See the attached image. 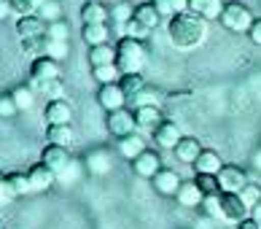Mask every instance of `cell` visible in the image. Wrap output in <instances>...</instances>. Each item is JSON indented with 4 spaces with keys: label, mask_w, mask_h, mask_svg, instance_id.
I'll use <instances>...</instances> for the list:
<instances>
[{
    "label": "cell",
    "mask_w": 261,
    "mask_h": 229,
    "mask_svg": "<svg viewBox=\"0 0 261 229\" xmlns=\"http://www.w3.org/2000/svg\"><path fill=\"white\" fill-rule=\"evenodd\" d=\"M167 35H170V43L175 49H183V52L197 49L207 38V19L194 14V11H183L167 22Z\"/></svg>",
    "instance_id": "obj_1"
},
{
    "label": "cell",
    "mask_w": 261,
    "mask_h": 229,
    "mask_svg": "<svg viewBox=\"0 0 261 229\" xmlns=\"http://www.w3.org/2000/svg\"><path fill=\"white\" fill-rule=\"evenodd\" d=\"M148 62V49L146 41H138V38L121 35L116 41V68L121 73H143Z\"/></svg>",
    "instance_id": "obj_2"
},
{
    "label": "cell",
    "mask_w": 261,
    "mask_h": 229,
    "mask_svg": "<svg viewBox=\"0 0 261 229\" xmlns=\"http://www.w3.org/2000/svg\"><path fill=\"white\" fill-rule=\"evenodd\" d=\"M253 14H250V8L248 6H243V3H237V0H231V3H226L224 6V11H221V16H218V22H221V27L224 30H229V33H237V35H248V30H250V24H253Z\"/></svg>",
    "instance_id": "obj_3"
},
{
    "label": "cell",
    "mask_w": 261,
    "mask_h": 229,
    "mask_svg": "<svg viewBox=\"0 0 261 229\" xmlns=\"http://www.w3.org/2000/svg\"><path fill=\"white\" fill-rule=\"evenodd\" d=\"M250 211L243 202V197L234 192H221V221L226 224H240L243 218H248Z\"/></svg>",
    "instance_id": "obj_4"
},
{
    "label": "cell",
    "mask_w": 261,
    "mask_h": 229,
    "mask_svg": "<svg viewBox=\"0 0 261 229\" xmlns=\"http://www.w3.org/2000/svg\"><path fill=\"white\" fill-rule=\"evenodd\" d=\"M108 132L119 140V138H127L132 132H138V121H135V113L127 108H119V111H108Z\"/></svg>",
    "instance_id": "obj_5"
},
{
    "label": "cell",
    "mask_w": 261,
    "mask_h": 229,
    "mask_svg": "<svg viewBox=\"0 0 261 229\" xmlns=\"http://www.w3.org/2000/svg\"><path fill=\"white\" fill-rule=\"evenodd\" d=\"M60 62L51 60V57H35L33 65H30V84L38 89L41 84L51 81V79H60Z\"/></svg>",
    "instance_id": "obj_6"
},
{
    "label": "cell",
    "mask_w": 261,
    "mask_h": 229,
    "mask_svg": "<svg viewBox=\"0 0 261 229\" xmlns=\"http://www.w3.org/2000/svg\"><path fill=\"white\" fill-rule=\"evenodd\" d=\"M248 184V173L240 165H224L218 173V186L221 192H243V186Z\"/></svg>",
    "instance_id": "obj_7"
},
{
    "label": "cell",
    "mask_w": 261,
    "mask_h": 229,
    "mask_svg": "<svg viewBox=\"0 0 261 229\" xmlns=\"http://www.w3.org/2000/svg\"><path fill=\"white\" fill-rule=\"evenodd\" d=\"M180 138H183V130H180V124L172 121V119H164L159 124V130L153 132V143H156L159 148H164V151H172L178 146Z\"/></svg>",
    "instance_id": "obj_8"
},
{
    "label": "cell",
    "mask_w": 261,
    "mask_h": 229,
    "mask_svg": "<svg viewBox=\"0 0 261 229\" xmlns=\"http://www.w3.org/2000/svg\"><path fill=\"white\" fill-rule=\"evenodd\" d=\"M84 167L92 175H108L113 170V154L108 148H92L84 159Z\"/></svg>",
    "instance_id": "obj_9"
},
{
    "label": "cell",
    "mask_w": 261,
    "mask_h": 229,
    "mask_svg": "<svg viewBox=\"0 0 261 229\" xmlns=\"http://www.w3.org/2000/svg\"><path fill=\"white\" fill-rule=\"evenodd\" d=\"M135 113V121H138V130L140 132H156L159 124L164 121L162 116V106H143V108H132Z\"/></svg>",
    "instance_id": "obj_10"
},
{
    "label": "cell",
    "mask_w": 261,
    "mask_h": 229,
    "mask_svg": "<svg viewBox=\"0 0 261 229\" xmlns=\"http://www.w3.org/2000/svg\"><path fill=\"white\" fill-rule=\"evenodd\" d=\"M27 178H30V189H33V192L41 194V192H49V189H51V184L57 181V173L49 165L38 162V165H33L30 170H27Z\"/></svg>",
    "instance_id": "obj_11"
},
{
    "label": "cell",
    "mask_w": 261,
    "mask_h": 229,
    "mask_svg": "<svg viewBox=\"0 0 261 229\" xmlns=\"http://www.w3.org/2000/svg\"><path fill=\"white\" fill-rule=\"evenodd\" d=\"M151 184H153V189H156V194H162V197H175L183 181H180V175L175 173V170L162 167L159 173L151 178Z\"/></svg>",
    "instance_id": "obj_12"
},
{
    "label": "cell",
    "mask_w": 261,
    "mask_h": 229,
    "mask_svg": "<svg viewBox=\"0 0 261 229\" xmlns=\"http://www.w3.org/2000/svg\"><path fill=\"white\" fill-rule=\"evenodd\" d=\"M97 103L105 111H119V108L127 106V94L121 92L119 84H102L100 92H97Z\"/></svg>",
    "instance_id": "obj_13"
},
{
    "label": "cell",
    "mask_w": 261,
    "mask_h": 229,
    "mask_svg": "<svg viewBox=\"0 0 261 229\" xmlns=\"http://www.w3.org/2000/svg\"><path fill=\"white\" fill-rule=\"evenodd\" d=\"M162 170V162H159V154L156 151H143L138 159H132V173L138 178H153Z\"/></svg>",
    "instance_id": "obj_14"
},
{
    "label": "cell",
    "mask_w": 261,
    "mask_h": 229,
    "mask_svg": "<svg viewBox=\"0 0 261 229\" xmlns=\"http://www.w3.org/2000/svg\"><path fill=\"white\" fill-rule=\"evenodd\" d=\"M43 116H46V124H70V121H73V106H70L65 97L49 100V106H46Z\"/></svg>",
    "instance_id": "obj_15"
},
{
    "label": "cell",
    "mask_w": 261,
    "mask_h": 229,
    "mask_svg": "<svg viewBox=\"0 0 261 229\" xmlns=\"http://www.w3.org/2000/svg\"><path fill=\"white\" fill-rule=\"evenodd\" d=\"M81 22L84 24H97V22H111V6L102 0H86L81 6Z\"/></svg>",
    "instance_id": "obj_16"
},
{
    "label": "cell",
    "mask_w": 261,
    "mask_h": 229,
    "mask_svg": "<svg viewBox=\"0 0 261 229\" xmlns=\"http://www.w3.org/2000/svg\"><path fill=\"white\" fill-rule=\"evenodd\" d=\"M41 162H43V165H49V167L54 170V173L60 175V173H62V170H65L67 165H70L73 159H70V151H67L65 146H54V143H49V146L43 148Z\"/></svg>",
    "instance_id": "obj_17"
},
{
    "label": "cell",
    "mask_w": 261,
    "mask_h": 229,
    "mask_svg": "<svg viewBox=\"0 0 261 229\" xmlns=\"http://www.w3.org/2000/svg\"><path fill=\"white\" fill-rule=\"evenodd\" d=\"M172 154H175V159L183 162V165H194L197 157L202 154V143L197 138H191V135H183L178 140V146L172 148Z\"/></svg>",
    "instance_id": "obj_18"
},
{
    "label": "cell",
    "mask_w": 261,
    "mask_h": 229,
    "mask_svg": "<svg viewBox=\"0 0 261 229\" xmlns=\"http://www.w3.org/2000/svg\"><path fill=\"white\" fill-rule=\"evenodd\" d=\"M178 205L186 208V211H191V208H202V199H205V194H202V189L197 186V181H183L180 189H178Z\"/></svg>",
    "instance_id": "obj_19"
},
{
    "label": "cell",
    "mask_w": 261,
    "mask_h": 229,
    "mask_svg": "<svg viewBox=\"0 0 261 229\" xmlns=\"http://www.w3.org/2000/svg\"><path fill=\"white\" fill-rule=\"evenodd\" d=\"M194 173H210V175H218L221 173V167H224V159H221L218 151H213V148H202V154L197 157L194 165Z\"/></svg>",
    "instance_id": "obj_20"
},
{
    "label": "cell",
    "mask_w": 261,
    "mask_h": 229,
    "mask_svg": "<svg viewBox=\"0 0 261 229\" xmlns=\"http://www.w3.org/2000/svg\"><path fill=\"white\" fill-rule=\"evenodd\" d=\"M111 30H113V27L108 22L84 24L81 27V38H84V43H89V46H102V43L111 41Z\"/></svg>",
    "instance_id": "obj_21"
},
{
    "label": "cell",
    "mask_w": 261,
    "mask_h": 229,
    "mask_svg": "<svg viewBox=\"0 0 261 229\" xmlns=\"http://www.w3.org/2000/svg\"><path fill=\"white\" fill-rule=\"evenodd\" d=\"M16 35L19 38H35V35H46V22L38 14H27L19 16L16 22Z\"/></svg>",
    "instance_id": "obj_22"
},
{
    "label": "cell",
    "mask_w": 261,
    "mask_h": 229,
    "mask_svg": "<svg viewBox=\"0 0 261 229\" xmlns=\"http://www.w3.org/2000/svg\"><path fill=\"white\" fill-rule=\"evenodd\" d=\"M186 6H189V11H194L199 16H205L207 22L210 19H218L221 11H224V0H186Z\"/></svg>",
    "instance_id": "obj_23"
},
{
    "label": "cell",
    "mask_w": 261,
    "mask_h": 229,
    "mask_svg": "<svg viewBox=\"0 0 261 229\" xmlns=\"http://www.w3.org/2000/svg\"><path fill=\"white\" fill-rule=\"evenodd\" d=\"M143 151H146V140H143V135L140 132H132V135H127V138H119V154L124 157V159H138Z\"/></svg>",
    "instance_id": "obj_24"
},
{
    "label": "cell",
    "mask_w": 261,
    "mask_h": 229,
    "mask_svg": "<svg viewBox=\"0 0 261 229\" xmlns=\"http://www.w3.org/2000/svg\"><path fill=\"white\" fill-rule=\"evenodd\" d=\"M162 100H164V94L156 89V87H143L138 94H132V97L127 100V106L129 108H143V106H162Z\"/></svg>",
    "instance_id": "obj_25"
},
{
    "label": "cell",
    "mask_w": 261,
    "mask_h": 229,
    "mask_svg": "<svg viewBox=\"0 0 261 229\" xmlns=\"http://www.w3.org/2000/svg\"><path fill=\"white\" fill-rule=\"evenodd\" d=\"M135 19H138V22H143L148 30H156L159 22H162V14L156 11V6L148 0V3H138V6H135Z\"/></svg>",
    "instance_id": "obj_26"
},
{
    "label": "cell",
    "mask_w": 261,
    "mask_h": 229,
    "mask_svg": "<svg viewBox=\"0 0 261 229\" xmlns=\"http://www.w3.org/2000/svg\"><path fill=\"white\" fill-rule=\"evenodd\" d=\"M46 140L54 143V146L70 148V143H73V127H70V124H49V130H46Z\"/></svg>",
    "instance_id": "obj_27"
},
{
    "label": "cell",
    "mask_w": 261,
    "mask_h": 229,
    "mask_svg": "<svg viewBox=\"0 0 261 229\" xmlns=\"http://www.w3.org/2000/svg\"><path fill=\"white\" fill-rule=\"evenodd\" d=\"M89 65H116V46L102 43V46H89Z\"/></svg>",
    "instance_id": "obj_28"
},
{
    "label": "cell",
    "mask_w": 261,
    "mask_h": 229,
    "mask_svg": "<svg viewBox=\"0 0 261 229\" xmlns=\"http://www.w3.org/2000/svg\"><path fill=\"white\" fill-rule=\"evenodd\" d=\"M135 16V6L127 3V0H119V3L111 6V22H116V30H124V24Z\"/></svg>",
    "instance_id": "obj_29"
},
{
    "label": "cell",
    "mask_w": 261,
    "mask_h": 229,
    "mask_svg": "<svg viewBox=\"0 0 261 229\" xmlns=\"http://www.w3.org/2000/svg\"><path fill=\"white\" fill-rule=\"evenodd\" d=\"M153 6H156V11L162 14V19H172L183 11H189L186 0H151Z\"/></svg>",
    "instance_id": "obj_30"
},
{
    "label": "cell",
    "mask_w": 261,
    "mask_h": 229,
    "mask_svg": "<svg viewBox=\"0 0 261 229\" xmlns=\"http://www.w3.org/2000/svg\"><path fill=\"white\" fill-rule=\"evenodd\" d=\"M119 87H121L124 94H127V100H129L132 94H138L143 87H146V79H143V73H121Z\"/></svg>",
    "instance_id": "obj_31"
},
{
    "label": "cell",
    "mask_w": 261,
    "mask_h": 229,
    "mask_svg": "<svg viewBox=\"0 0 261 229\" xmlns=\"http://www.w3.org/2000/svg\"><path fill=\"white\" fill-rule=\"evenodd\" d=\"M46 43H49V38L46 35H35V38H22V52L35 60V57H46Z\"/></svg>",
    "instance_id": "obj_32"
},
{
    "label": "cell",
    "mask_w": 261,
    "mask_h": 229,
    "mask_svg": "<svg viewBox=\"0 0 261 229\" xmlns=\"http://www.w3.org/2000/svg\"><path fill=\"white\" fill-rule=\"evenodd\" d=\"M92 75H94V81L100 84H116L121 79V70L116 68V65H97V68H92Z\"/></svg>",
    "instance_id": "obj_33"
},
{
    "label": "cell",
    "mask_w": 261,
    "mask_h": 229,
    "mask_svg": "<svg viewBox=\"0 0 261 229\" xmlns=\"http://www.w3.org/2000/svg\"><path fill=\"white\" fill-rule=\"evenodd\" d=\"M11 97H14L19 111H30L33 108V100H35V92H33V87H14L11 89Z\"/></svg>",
    "instance_id": "obj_34"
},
{
    "label": "cell",
    "mask_w": 261,
    "mask_h": 229,
    "mask_svg": "<svg viewBox=\"0 0 261 229\" xmlns=\"http://www.w3.org/2000/svg\"><path fill=\"white\" fill-rule=\"evenodd\" d=\"M46 38H51V41H67V38H70V27H67V22H62V19L46 22Z\"/></svg>",
    "instance_id": "obj_35"
},
{
    "label": "cell",
    "mask_w": 261,
    "mask_h": 229,
    "mask_svg": "<svg viewBox=\"0 0 261 229\" xmlns=\"http://www.w3.org/2000/svg\"><path fill=\"white\" fill-rule=\"evenodd\" d=\"M197 186L202 189V194H221V186H218V175H210V173H197Z\"/></svg>",
    "instance_id": "obj_36"
},
{
    "label": "cell",
    "mask_w": 261,
    "mask_h": 229,
    "mask_svg": "<svg viewBox=\"0 0 261 229\" xmlns=\"http://www.w3.org/2000/svg\"><path fill=\"white\" fill-rule=\"evenodd\" d=\"M8 184H11V189L16 192V197L33 194V189H30V178H27V173H8Z\"/></svg>",
    "instance_id": "obj_37"
},
{
    "label": "cell",
    "mask_w": 261,
    "mask_h": 229,
    "mask_svg": "<svg viewBox=\"0 0 261 229\" xmlns=\"http://www.w3.org/2000/svg\"><path fill=\"white\" fill-rule=\"evenodd\" d=\"M153 30H148V27L146 24H143V22H138V19H129V22L127 24H124V35H129V38H138V41H146V38L151 35Z\"/></svg>",
    "instance_id": "obj_38"
},
{
    "label": "cell",
    "mask_w": 261,
    "mask_h": 229,
    "mask_svg": "<svg viewBox=\"0 0 261 229\" xmlns=\"http://www.w3.org/2000/svg\"><path fill=\"white\" fill-rule=\"evenodd\" d=\"M67 54H70V46H67V41H51V38H49V43H46V57H51V60L62 62Z\"/></svg>",
    "instance_id": "obj_39"
},
{
    "label": "cell",
    "mask_w": 261,
    "mask_h": 229,
    "mask_svg": "<svg viewBox=\"0 0 261 229\" xmlns=\"http://www.w3.org/2000/svg\"><path fill=\"white\" fill-rule=\"evenodd\" d=\"M38 16L43 19V22H57V19H62V6L60 0H49L46 6L38 8Z\"/></svg>",
    "instance_id": "obj_40"
},
{
    "label": "cell",
    "mask_w": 261,
    "mask_h": 229,
    "mask_svg": "<svg viewBox=\"0 0 261 229\" xmlns=\"http://www.w3.org/2000/svg\"><path fill=\"white\" fill-rule=\"evenodd\" d=\"M237 194L243 197V202L248 205V211H250V208H253L258 199H261V186H258V184H250V181H248V184L243 186V192H237Z\"/></svg>",
    "instance_id": "obj_41"
},
{
    "label": "cell",
    "mask_w": 261,
    "mask_h": 229,
    "mask_svg": "<svg viewBox=\"0 0 261 229\" xmlns=\"http://www.w3.org/2000/svg\"><path fill=\"white\" fill-rule=\"evenodd\" d=\"M14 199H16V192L11 189V184H8V175L0 170V208H3V205H11Z\"/></svg>",
    "instance_id": "obj_42"
},
{
    "label": "cell",
    "mask_w": 261,
    "mask_h": 229,
    "mask_svg": "<svg viewBox=\"0 0 261 229\" xmlns=\"http://www.w3.org/2000/svg\"><path fill=\"white\" fill-rule=\"evenodd\" d=\"M62 79H51V81H46V84H41V87H38V92H43L46 97L49 100H57V97H62Z\"/></svg>",
    "instance_id": "obj_43"
},
{
    "label": "cell",
    "mask_w": 261,
    "mask_h": 229,
    "mask_svg": "<svg viewBox=\"0 0 261 229\" xmlns=\"http://www.w3.org/2000/svg\"><path fill=\"white\" fill-rule=\"evenodd\" d=\"M202 208L210 218H221V194H207L202 199Z\"/></svg>",
    "instance_id": "obj_44"
},
{
    "label": "cell",
    "mask_w": 261,
    "mask_h": 229,
    "mask_svg": "<svg viewBox=\"0 0 261 229\" xmlns=\"http://www.w3.org/2000/svg\"><path fill=\"white\" fill-rule=\"evenodd\" d=\"M16 113H19V108L11 94H0V119H11Z\"/></svg>",
    "instance_id": "obj_45"
},
{
    "label": "cell",
    "mask_w": 261,
    "mask_h": 229,
    "mask_svg": "<svg viewBox=\"0 0 261 229\" xmlns=\"http://www.w3.org/2000/svg\"><path fill=\"white\" fill-rule=\"evenodd\" d=\"M8 6H11V14H16V16L35 14V3H33V0H8Z\"/></svg>",
    "instance_id": "obj_46"
},
{
    "label": "cell",
    "mask_w": 261,
    "mask_h": 229,
    "mask_svg": "<svg viewBox=\"0 0 261 229\" xmlns=\"http://www.w3.org/2000/svg\"><path fill=\"white\" fill-rule=\"evenodd\" d=\"M79 175H81V165H79V162H70V165H67L57 178L65 181V184H73V178H79Z\"/></svg>",
    "instance_id": "obj_47"
},
{
    "label": "cell",
    "mask_w": 261,
    "mask_h": 229,
    "mask_svg": "<svg viewBox=\"0 0 261 229\" xmlns=\"http://www.w3.org/2000/svg\"><path fill=\"white\" fill-rule=\"evenodd\" d=\"M248 38H250V43L261 46V16L253 19V24H250V30H248Z\"/></svg>",
    "instance_id": "obj_48"
},
{
    "label": "cell",
    "mask_w": 261,
    "mask_h": 229,
    "mask_svg": "<svg viewBox=\"0 0 261 229\" xmlns=\"http://www.w3.org/2000/svg\"><path fill=\"white\" fill-rule=\"evenodd\" d=\"M237 229H261V221H256L253 216H248V218H243V221L237 224Z\"/></svg>",
    "instance_id": "obj_49"
},
{
    "label": "cell",
    "mask_w": 261,
    "mask_h": 229,
    "mask_svg": "<svg viewBox=\"0 0 261 229\" xmlns=\"http://www.w3.org/2000/svg\"><path fill=\"white\" fill-rule=\"evenodd\" d=\"M11 14V6H8V0H0V19H6Z\"/></svg>",
    "instance_id": "obj_50"
},
{
    "label": "cell",
    "mask_w": 261,
    "mask_h": 229,
    "mask_svg": "<svg viewBox=\"0 0 261 229\" xmlns=\"http://www.w3.org/2000/svg\"><path fill=\"white\" fill-rule=\"evenodd\" d=\"M250 216H253L256 221H261V199H258V202H256L253 208H250Z\"/></svg>",
    "instance_id": "obj_51"
},
{
    "label": "cell",
    "mask_w": 261,
    "mask_h": 229,
    "mask_svg": "<svg viewBox=\"0 0 261 229\" xmlns=\"http://www.w3.org/2000/svg\"><path fill=\"white\" fill-rule=\"evenodd\" d=\"M33 3H35V14H38V8H41V6H46L49 0H33Z\"/></svg>",
    "instance_id": "obj_52"
},
{
    "label": "cell",
    "mask_w": 261,
    "mask_h": 229,
    "mask_svg": "<svg viewBox=\"0 0 261 229\" xmlns=\"http://www.w3.org/2000/svg\"><path fill=\"white\" fill-rule=\"evenodd\" d=\"M253 162H256V165H258V167H261V148H258V151H256V157H253Z\"/></svg>",
    "instance_id": "obj_53"
},
{
    "label": "cell",
    "mask_w": 261,
    "mask_h": 229,
    "mask_svg": "<svg viewBox=\"0 0 261 229\" xmlns=\"http://www.w3.org/2000/svg\"><path fill=\"white\" fill-rule=\"evenodd\" d=\"M102 3H111L113 6V3H119V0H102Z\"/></svg>",
    "instance_id": "obj_54"
},
{
    "label": "cell",
    "mask_w": 261,
    "mask_h": 229,
    "mask_svg": "<svg viewBox=\"0 0 261 229\" xmlns=\"http://www.w3.org/2000/svg\"><path fill=\"white\" fill-rule=\"evenodd\" d=\"M0 229H6V226H3V218H0Z\"/></svg>",
    "instance_id": "obj_55"
}]
</instances>
